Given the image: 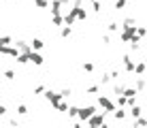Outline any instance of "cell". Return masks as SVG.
<instances>
[{"label":"cell","mask_w":147,"mask_h":128,"mask_svg":"<svg viewBox=\"0 0 147 128\" xmlns=\"http://www.w3.org/2000/svg\"><path fill=\"white\" fill-rule=\"evenodd\" d=\"M30 43H32V49H36V51H40V49L45 47V41H43V39H36V37L30 41Z\"/></svg>","instance_id":"obj_15"},{"label":"cell","mask_w":147,"mask_h":128,"mask_svg":"<svg viewBox=\"0 0 147 128\" xmlns=\"http://www.w3.org/2000/svg\"><path fill=\"white\" fill-rule=\"evenodd\" d=\"M124 94L128 96V98H134V96L139 94V90H136V88H126V92H124Z\"/></svg>","instance_id":"obj_23"},{"label":"cell","mask_w":147,"mask_h":128,"mask_svg":"<svg viewBox=\"0 0 147 128\" xmlns=\"http://www.w3.org/2000/svg\"><path fill=\"white\" fill-rule=\"evenodd\" d=\"M34 4H36V9H47L51 2L49 0H34Z\"/></svg>","instance_id":"obj_22"},{"label":"cell","mask_w":147,"mask_h":128,"mask_svg":"<svg viewBox=\"0 0 147 128\" xmlns=\"http://www.w3.org/2000/svg\"><path fill=\"white\" fill-rule=\"evenodd\" d=\"M68 115L70 117H79V107L77 105H70L68 107Z\"/></svg>","instance_id":"obj_21"},{"label":"cell","mask_w":147,"mask_h":128,"mask_svg":"<svg viewBox=\"0 0 147 128\" xmlns=\"http://www.w3.org/2000/svg\"><path fill=\"white\" fill-rule=\"evenodd\" d=\"M85 92H88V94H98L100 88H98V85H90V88H85Z\"/></svg>","instance_id":"obj_28"},{"label":"cell","mask_w":147,"mask_h":128,"mask_svg":"<svg viewBox=\"0 0 147 128\" xmlns=\"http://www.w3.org/2000/svg\"><path fill=\"white\" fill-rule=\"evenodd\" d=\"M111 43V37H109V34H105V37H102V45H109Z\"/></svg>","instance_id":"obj_37"},{"label":"cell","mask_w":147,"mask_h":128,"mask_svg":"<svg viewBox=\"0 0 147 128\" xmlns=\"http://www.w3.org/2000/svg\"><path fill=\"white\" fill-rule=\"evenodd\" d=\"M145 62H147V56H145Z\"/></svg>","instance_id":"obj_41"},{"label":"cell","mask_w":147,"mask_h":128,"mask_svg":"<svg viewBox=\"0 0 147 128\" xmlns=\"http://www.w3.org/2000/svg\"><path fill=\"white\" fill-rule=\"evenodd\" d=\"M83 70L85 73H94V64L92 62H83Z\"/></svg>","instance_id":"obj_27"},{"label":"cell","mask_w":147,"mask_h":128,"mask_svg":"<svg viewBox=\"0 0 147 128\" xmlns=\"http://www.w3.org/2000/svg\"><path fill=\"white\" fill-rule=\"evenodd\" d=\"M90 2H96V0H90Z\"/></svg>","instance_id":"obj_40"},{"label":"cell","mask_w":147,"mask_h":128,"mask_svg":"<svg viewBox=\"0 0 147 128\" xmlns=\"http://www.w3.org/2000/svg\"><path fill=\"white\" fill-rule=\"evenodd\" d=\"M15 45L19 47V51H22V54H32V43H28V41L15 39Z\"/></svg>","instance_id":"obj_6"},{"label":"cell","mask_w":147,"mask_h":128,"mask_svg":"<svg viewBox=\"0 0 147 128\" xmlns=\"http://www.w3.org/2000/svg\"><path fill=\"white\" fill-rule=\"evenodd\" d=\"M111 79H113V81H117V79H119V70H117V68L111 70Z\"/></svg>","instance_id":"obj_36"},{"label":"cell","mask_w":147,"mask_h":128,"mask_svg":"<svg viewBox=\"0 0 147 128\" xmlns=\"http://www.w3.org/2000/svg\"><path fill=\"white\" fill-rule=\"evenodd\" d=\"M145 70H147V62H145V60H143V62H141V60H136L134 73H136V75H145Z\"/></svg>","instance_id":"obj_12"},{"label":"cell","mask_w":147,"mask_h":128,"mask_svg":"<svg viewBox=\"0 0 147 128\" xmlns=\"http://www.w3.org/2000/svg\"><path fill=\"white\" fill-rule=\"evenodd\" d=\"M60 92H62V96H64V98H68V96L73 94V90H70V88H62Z\"/></svg>","instance_id":"obj_33"},{"label":"cell","mask_w":147,"mask_h":128,"mask_svg":"<svg viewBox=\"0 0 147 128\" xmlns=\"http://www.w3.org/2000/svg\"><path fill=\"white\" fill-rule=\"evenodd\" d=\"M34 94H45V85H34Z\"/></svg>","instance_id":"obj_35"},{"label":"cell","mask_w":147,"mask_h":128,"mask_svg":"<svg viewBox=\"0 0 147 128\" xmlns=\"http://www.w3.org/2000/svg\"><path fill=\"white\" fill-rule=\"evenodd\" d=\"M107 28H109V32H117L119 24H117V22H109V26H107Z\"/></svg>","instance_id":"obj_26"},{"label":"cell","mask_w":147,"mask_h":128,"mask_svg":"<svg viewBox=\"0 0 147 128\" xmlns=\"http://www.w3.org/2000/svg\"><path fill=\"white\" fill-rule=\"evenodd\" d=\"M136 34H139V37H147V28H145V26H139V30H136Z\"/></svg>","instance_id":"obj_32"},{"label":"cell","mask_w":147,"mask_h":128,"mask_svg":"<svg viewBox=\"0 0 147 128\" xmlns=\"http://www.w3.org/2000/svg\"><path fill=\"white\" fill-rule=\"evenodd\" d=\"M30 62H32L34 66H43V64H45V58L38 54L36 49H32V54H30Z\"/></svg>","instance_id":"obj_7"},{"label":"cell","mask_w":147,"mask_h":128,"mask_svg":"<svg viewBox=\"0 0 147 128\" xmlns=\"http://www.w3.org/2000/svg\"><path fill=\"white\" fill-rule=\"evenodd\" d=\"M96 102H98V107H100V109L109 111V113H113V111L117 109V102H113V100L109 98V96H105V94H100L98 98H96Z\"/></svg>","instance_id":"obj_2"},{"label":"cell","mask_w":147,"mask_h":128,"mask_svg":"<svg viewBox=\"0 0 147 128\" xmlns=\"http://www.w3.org/2000/svg\"><path fill=\"white\" fill-rule=\"evenodd\" d=\"M134 124H136V126H147V117H136Z\"/></svg>","instance_id":"obj_30"},{"label":"cell","mask_w":147,"mask_h":128,"mask_svg":"<svg viewBox=\"0 0 147 128\" xmlns=\"http://www.w3.org/2000/svg\"><path fill=\"white\" fill-rule=\"evenodd\" d=\"M51 26H66L64 15H51Z\"/></svg>","instance_id":"obj_11"},{"label":"cell","mask_w":147,"mask_h":128,"mask_svg":"<svg viewBox=\"0 0 147 128\" xmlns=\"http://www.w3.org/2000/svg\"><path fill=\"white\" fill-rule=\"evenodd\" d=\"M128 113H130V111H124V107H117V109L113 111V117H115V120L119 122V120H124V117L128 115Z\"/></svg>","instance_id":"obj_10"},{"label":"cell","mask_w":147,"mask_h":128,"mask_svg":"<svg viewBox=\"0 0 147 128\" xmlns=\"http://www.w3.org/2000/svg\"><path fill=\"white\" fill-rule=\"evenodd\" d=\"M98 81H100V85H107L109 81H113V79H111V73H102L98 77Z\"/></svg>","instance_id":"obj_18"},{"label":"cell","mask_w":147,"mask_h":128,"mask_svg":"<svg viewBox=\"0 0 147 128\" xmlns=\"http://www.w3.org/2000/svg\"><path fill=\"white\" fill-rule=\"evenodd\" d=\"M62 11H64L62 0H51V15H62Z\"/></svg>","instance_id":"obj_8"},{"label":"cell","mask_w":147,"mask_h":128,"mask_svg":"<svg viewBox=\"0 0 147 128\" xmlns=\"http://www.w3.org/2000/svg\"><path fill=\"white\" fill-rule=\"evenodd\" d=\"M96 111H98V109H96L94 105H88V107H81V109H79V117H77V120H81V122H88L90 117H92V115L96 113Z\"/></svg>","instance_id":"obj_5"},{"label":"cell","mask_w":147,"mask_h":128,"mask_svg":"<svg viewBox=\"0 0 147 128\" xmlns=\"http://www.w3.org/2000/svg\"><path fill=\"white\" fill-rule=\"evenodd\" d=\"M134 24H136V22H134L132 17H126L124 22H121V26H134Z\"/></svg>","instance_id":"obj_34"},{"label":"cell","mask_w":147,"mask_h":128,"mask_svg":"<svg viewBox=\"0 0 147 128\" xmlns=\"http://www.w3.org/2000/svg\"><path fill=\"white\" fill-rule=\"evenodd\" d=\"M121 66H124V73H134L136 60H132L130 54H126V56H121Z\"/></svg>","instance_id":"obj_3"},{"label":"cell","mask_w":147,"mask_h":128,"mask_svg":"<svg viewBox=\"0 0 147 128\" xmlns=\"http://www.w3.org/2000/svg\"><path fill=\"white\" fill-rule=\"evenodd\" d=\"M70 34H73V28H70L68 24H66V26H62V30H60V37H62V39H68Z\"/></svg>","instance_id":"obj_16"},{"label":"cell","mask_w":147,"mask_h":128,"mask_svg":"<svg viewBox=\"0 0 147 128\" xmlns=\"http://www.w3.org/2000/svg\"><path fill=\"white\" fill-rule=\"evenodd\" d=\"M145 105H147V94H145Z\"/></svg>","instance_id":"obj_38"},{"label":"cell","mask_w":147,"mask_h":128,"mask_svg":"<svg viewBox=\"0 0 147 128\" xmlns=\"http://www.w3.org/2000/svg\"><path fill=\"white\" fill-rule=\"evenodd\" d=\"M92 11H94V13H100V11H102V2H100V0L92 2Z\"/></svg>","instance_id":"obj_24"},{"label":"cell","mask_w":147,"mask_h":128,"mask_svg":"<svg viewBox=\"0 0 147 128\" xmlns=\"http://www.w3.org/2000/svg\"><path fill=\"white\" fill-rule=\"evenodd\" d=\"M115 9H117V11H121V9L126 7V0H115V4H113Z\"/></svg>","instance_id":"obj_29"},{"label":"cell","mask_w":147,"mask_h":128,"mask_svg":"<svg viewBox=\"0 0 147 128\" xmlns=\"http://www.w3.org/2000/svg\"><path fill=\"white\" fill-rule=\"evenodd\" d=\"M7 113H9V109H7V105H0V117H7Z\"/></svg>","instance_id":"obj_31"},{"label":"cell","mask_w":147,"mask_h":128,"mask_svg":"<svg viewBox=\"0 0 147 128\" xmlns=\"http://www.w3.org/2000/svg\"><path fill=\"white\" fill-rule=\"evenodd\" d=\"M15 41H13V37L11 34H2V37H0V45H13Z\"/></svg>","instance_id":"obj_17"},{"label":"cell","mask_w":147,"mask_h":128,"mask_svg":"<svg viewBox=\"0 0 147 128\" xmlns=\"http://www.w3.org/2000/svg\"><path fill=\"white\" fill-rule=\"evenodd\" d=\"M53 109H55V111H60V113H68V102H66V100L62 98V100L58 102V105L53 107Z\"/></svg>","instance_id":"obj_13"},{"label":"cell","mask_w":147,"mask_h":128,"mask_svg":"<svg viewBox=\"0 0 147 128\" xmlns=\"http://www.w3.org/2000/svg\"><path fill=\"white\" fill-rule=\"evenodd\" d=\"M107 113H109V111H96L85 124H88V126H107Z\"/></svg>","instance_id":"obj_1"},{"label":"cell","mask_w":147,"mask_h":128,"mask_svg":"<svg viewBox=\"0 0 147 128\" xmlns=\"http://www.w3.org/2000/svg\"><path fill=\"white\" fill-rule=\"evenodd\" d=\"M141 113H143V107H141L139 102H136V105H132V107H130V115H132L134 120H136V117H141Z\"/></svg>","instance_id":"obj_9"},{"label":"cell","mask_w":147,"mask_h":128,"mask_svg":"<svg viewBox=\"0 0 147 128\" xmlns=\"http://www.w3.org/2000/svg\"><path fill=\"white\" fill-rule=\"evenodd\" d=\"M17 115H28V107L26 105H17Z\"/></svg>","instance_id":"obj_25"},{"label":"cell","mask_w":147,"mask_h":128,"mask_svg":"<svg viewBox=\"0 0 147 128\" xmlns=\"http://www.w3.org/2000/svg\"><path fill=\"white\" fill-rule=\"evenodd\" d=\"M145 88H147V79H145L143 75H139V77H136V90H139V92H143Z\"/></svg>","instance_id":"obj_14"},{"label":"cell","mask_w":147,"mask_h":128,"mask_svg":"<svg viewBox=\"0 0 147 128\" xmlns=\"http://www.w3.org/2000/svg\"><path fill=\"white\" fill-rule=\"evenodd\" d=\"M15 77H17V73H15L13 68H7V70H4V79H7V81H13Z\"/></svg>","instance_id":"obj_20"},{"label":"cell","mask_w":147,"mask_h":128,"mask_svg":"<svg viewBox=\"0 0 147 128\" xmlns=\"http://www.w3.org/2000/svg\"><path fill=\"white\" fill-rule=\"evenodd\" d=\"M64 96H62V92H53V90H45V100L49 102L51 107H55L60 100H62Z\"/></svg>","instance_id":"obj_4"},{"label":"cell","mask_w":147,"mask_h":128,"mask_svg":"<svg viewBox=\"0 0 147 128\" xmlns=\"http://www.w3.org/2000/svg\"><path fill=\"white\" fill-rule=\"evenodd\" d=\"M2 2H9V0H2Z\"/></svg>","instance_id":"obj_39"},{"label":"cell","mask_w":147,"mask_h":128,"mask_svg":"<svg viewBox=\"0 0 147 128\" xmlns=\"http://www.w3.org/2000/svg\"><path fill=\"white\" fill-rule=\"evenodd\" d=\"M124 92H126V85H124V83H115V85H113V94H115V96L124 94Z\"/></svg>","instance_id":"obj_19"}]
</instances>
